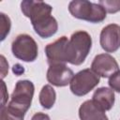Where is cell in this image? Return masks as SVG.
<instances>
[{
	"mask_svg": "<svg viewBox=\"0 0 120 120\" xmlns=\"http://www.w3.org/2000/svg\"><path fill=\"white\" fill-rule=\"evenodd\" d=\"M92 47L91 36L82 30L74 32L67 47V63L79 66L84 62Z\"/></svg>",
	"mask_w": 120,
	"mask_h": 120,
	"instance_id": "1",
	"label": "cell"
},
{
	"mask_svg": "<svg viewBox=\"0 0 120 120\" xmlns=\"http://www.w3.org/2000/svg\"><path fill=\"white\" fill-rule=\"evenodd\" d=\"M69 13L76 19L98 23L106 19V10L99 4L87 0H73L68 4Z\"/></svg>",
	"mask_w": 120,
	"mask_h": 120,
	"instance_id": "2",
	"label": "cell"
},
{
	"mask_svg": "<svg viewBox=\"0 0 120 120\" xmlns=\"http://www.w3.org/2000/svg\"><path fill=\"white\" fill-rule=\"evenodd\" d=\"M35 86L31 81L20 80L16 82L14 91L11 95V99L7 105L8 108L25 114L31 106Z\"/></svg>",
	"mask_w": 120,
	"mask_h": 120,
	"instance_id": "3",
	"label": "cell"
},
{
	"mask_svg": "<svg viewBox=\"0 0 120 120\" xmlns=\"http://www.w3.org/2000/svg\"><path fill=\"white\" fill-rule=\"evenodd\" d=\"M11 51L13 55L18 59L23 62H34L38 57V48L31 36L21 34L12 41Z\"/></svg>",
	"mask_w": 120,
	"mask_h": 120,
	"instance_id": "4",
	"label": "cell"
},
{
	"mask_svg": "<svg viewBox=\"0 0 120 120\" xmlns=\"http://www.w3.org/2000/svg\"><path fill=\"white\" fill-rule=\"evenodd\" d=\"M99 76L92 69L85 68L73 76L69 83V88L75 96L82 97L92 91L99 83Z\"/></svg>",
	"mask_w": 120,
	"mask_h": 120,
	"instance_id": "5",
	"label": "cell"
},
{
	"mask_svg": "<svg viewBox=\"0 0 120 120\" xmlns=\"http://www.w3.org/2000/svg\"><path fill=\"white\" fill-rule=\"evenodd\" d=\"M21 9L22 14L29 18L32 25H37L47 19L52 15V8L42 1H33V0H24L21 3Z\"/></svg>",
	"mask_w": 120,
	"mask_h": 120,
	"instance_id": "6",
	"label": "cell"
},
{
	"mask_svg": "<svg viewBox=\"0 0 120 120\" xmlns=\"http://www.w3.org/2000/svg\"><path fill=\"white\" fill-rule=\"evenodd\" d=\"M91 69L99 77L110 78L118 71L119 66L115 58L109 53H100L95 56L91 64Z\"/></svg>",
	"mask_w": 120,
	"mask_h": 120,
	"instance_id": "7",
	"label": "cell"
},
{
	"mask_svg": "<svg viewBox=\"0 0 120 120\" xmlns=\"http://www.w3.org/2000/svg\"><path fill=\"white\" fill-rule=\"evenodd\" d=\"M101 48L106 52H114L120 48V26L111 23L102 28L99 37Z\"/></svg>",
	"mask_w": 120,
	"mask_h": 120,
	"instance_id": "8",
	"label": "cell"
},
{
	"mask_svg": "<svg viewBox=\"0 0 120 120\" xmlns=\"http://www.w3.org/2000/svg\"><path fill=\"white\" fill-rule=\"evenodd\" d=\"M73 76V71L65 64L50 65L46 75L47 81L57 87H63L70 83Z\"/></svg>",
	"mask_w": 120,
	"mask_h": 120,
	"instance_id": "9",
	"label": "cell"
},
{
	"mask_svg": "<svg viewBox=\"0 0 120 120\" xmlns=\"http://www.w3.org/2000/svg\"><path fill=\"white\" fill-rule=\"evenodd\" d=\"M68 43V38L66 36H63L45 47V54L49 65L67 63Z\"/></svg>",
	"mask_w": 120,
	"mask_h": 120,
	"instance_id": "10",
	"label": "cell"
},
{
	"mask_svg": "<svg viewBox=\"0 0 120 120\" xmlns=\"http://www.w3.org/2000/svg\"><path fill=\"white\" fill-rule=\"evenodd\" d=\"M114 91L108 87L98 88L92 97V102L95 106L103 112L110 111L114 104Z\"/></svg>",
	"mask_w": 120,
	"mask_h": 120,
	"instance_id": "11",
	"label": "cell"
},
{
	"mask_svg": "<svg viewBox=\"0 0 120 120\" xmlns=\"http://www.w3.org/2000/svg\"><path fill=\"white\" fill-rule=\"evenodd\" d=\"M79 117L81 120H109L105 112L94 105L92 100H86L79 108Z\"/></svg>",
	"mask_w": 120,
	"mask_h": 120,
	"instance_id": "12",
	"label": "cell"
},
{
	"mask_svg": "<svg viewBox=\"0 0 120 120\" xmlns=\"http://www.w3.org/2000/svg\"><path fill=\"white\" fill-rule=\"evenodd\" d=\"M38 99L42 108L46 110H50L52 108V106L55 103L56 93L50 84H46L41 88L38 96Z\"/></svg>",
	"mask_w": 120,
	"mask_h": 120,
	"instance_id": "13",
	"label": "cell"
},
{
	"mask_svg": "<svg viewBox=\"0 0 120 120\" xmlns=\"http://www.w3.org/2000/svg\"><path fill=\"white\" fill-rule=\"evenodd\" d=\"M24 114L16 112L7 105L1 106L0 109V120H23Z\"/></svg>",
	"mask_w": 120,
	"mask_h": 120,
	"instance_id": "14",
	"label": "cell"
},
{
	"mask_svg": "<svg viewBox=\"0 0 120 120\" xmlns=\"http://www.w3.org/2000/svg\"><path fill=\"white\" fill-rule=\"evenodd\" d=\"M98 4L108 13H116L120 10V0H100Z\"/></svg>",
	"mask_w": 120,
	"mask_h": 120,
	"instance_id": "15",
	"label": "cell"
},
{
	"mask_svg": "<svg viewBox=\"0 0 120 120\" xmlns=\"http://www.w3.org/2000/svg\"><path fill=\"white\" fill-rule=\"evenodd\" d=\"M1 17V40H4L10 31V19L4 13H0Z\"/></svg>",
	"mask_w": 120,
	"mask_h": 120,
	"instance_id": "16",
	"label": "cell"
},
{
	"mask_svg": "<svg viewBox=\"0 0 120 120\" xmlns=\"http://www.w3.org/2000/svg\"><path fill=\"white\" fill-rule=\"evenodd\" d=\"M108 83L111 89L120 93V70H118L109 78Z\"/></svg>",
	"mask_w": 120,
	"mask_h": 120,
	"instance_id": "17",
	"label": "cell"
},
{
	"mask_svg": "<svg viewBox=\"0 0 120 120\" xmlns=\"http://www.w3.org/2000/svg\"><path fill=\"white\" fill-rule=\"evenodd\" d=\"M31 120H51V118L48 114H46L44 112H36L32 116Z\"/></svg>",
	"mask_w": 120,
	"mask_h": 120,
	"instance_id": "18",
	"label": "cell"
},
{
	"mask_svg": "<svg viewBox=\"0 0 120 120\" xmlns=\"http://www.w3.org/2000/svg\"><path fill=\"white\" fill-rule=\"evenodd\" d=\"M1 63H2V79H4V77L8 71V64L6 62V59L3 55H1Z\"/></svg>",
	"mask_w": 120,
	"mask_h": 120,
	"instance_id": "19",
	"label": "cell"
},
{
	"mask_svg": "<svg viewBox=\"0 0 120 120\" xmlns=\"http://www.w3.org/2000/svg\"><path fill=\"white\" fill-rule=\"evenodd\" d=\"M12 71H13V73H15L17 76H20L22 73H23L24 69H23V67H22L21 65L17 64V65H14V66H13Z\"/></svg>",
	"mask_w": 120,
	"mask_h": 120,
	"instance_id": "20",
	"label": "cell"
},
{
	"mask_svg": "<svg viewBox=\"0 0 120 120\" xmlns=\"http://www.w3.org/2000/svg\"><path fill=\"white\" fill-rule=\"evenodd\" d=\"M2 87H3V91H2V95H3V98H2V104H1V106H5L6 104V101H7V99H8V94L7 93V90H6V84H5V82L2 81Z\"/></svg>",
	"mask_w": 120,
	"mask_h": 120,
	"instance_id": "21",
	"label": "cell"
}]
</instances>
